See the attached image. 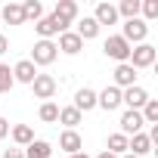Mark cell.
<instances>
[{
  "label": "cell",
  "instance_id": "cell-1",
  "mask_svg": "<svg viewBox=\"0 0 158 158\" xmlns=\"http://www.w3.org/2000/svg\"><path fill=\"white\" fill-rule=\"evenodd\" d=\"M130 50H133V47H130L121 34H112V37H106V44H102V53H106L109 59H115L118 65L130 59Z\"/></svg>",
  "mask_w": 158,
  "mask_h": 158
},
{
  "label": "cell",
  "instance_id": "cell-2",
  "mask_svg": "<svg viewBox=\"0 0 158 158\" xmlns=\"http://www.w3.org/2000/svg\"><path fill=\"white\" fill-rule=\"evenodd\" d=\"M155 59H158V50H155L152 44H136V47L130 50V59H127V62L139 71V68H152Z\"/></svg>",
  "mask_w": 158,
  "mask_h": 158
},
{
  "label": "cell",
  "instance_id": "cell-3",
  "mask_svg": "<svg viewBox=\"0 0 158 158\" xmlns=\"http://www.w3.org/2000/svg\"><path fill=\"white\" fill-rule=\"evenodd\" d=\"M121 37H124L130 47H136V44H146V37H149V25H146L143 19H130V22H124V31H121Z\"/></svg>",
  "mask_w": 158,
  "mask_h": 158
},
{
  "label": "cell",
  "instance_id": "cell-4",
  "mask_svg": "<svg viewBox=\"0 0 158 158\" xmlns=\"http://www.w3.org/2000/svg\"><path fill=\"white\" fill-rule=\"evenodd\" d=\"M56 56H59V50H56L53 40H37L34 50H31V62H34V68H37V65H53Z\"/></svg>",
  "mask_w": 158,
  "mask_h": 158
},
{
  "label": "cell",
  "instance_id": "cell-5",
  "mask_svg": "<svg viewBox=\"0 0 158 158\" xmlns=\"http://www.w3.org/2000/svg\"><path fill=\"white\" fill-rule=\"evenodd\" d=\"M56 87H59V84H56V77H53V74H37L34 81H31L34 96H37V99H44V102H50V99L56 96Z\"/></svg>",
  "mask_w": 158,
  "mask_h": 158
},
{
  "label": "cell",
  "instance_id": "cell-6",
  "mask_svg": "<svg viewBox=\"0 0 158 158\" xmlns=\"http://www.w3.org/2000/svg\"><path fill=\"white\" fill-rule=\"evenodd\" d=\"M53 19L68 31V25L77 19V3L74 0H56V10H53Z\"/></svg>",
  "mask_w": 158,
  "mask_h": 158
},
{
  "label": "cell",
  "instance_id": "cell-7",
  "mask_svg": "<svg viewBox=\"0 0 158 158\" xmlns=\"http://www.w3.org/2000/svg\"><path fill=\"white\" fill-rule=\"evenodd\" d=\"M121 102L127 106V109H133V112H139L146 102H149V93L136 84V87H127V90H121Z\"/></svg>",
  "mask_w": 158,
  "mask_h": 158
},
{
  "label": "cell",
  "instance_id": "cell-8",
  "mask_svg": "<svg viewBox=\"0 0 158 158\" xmlns=\"http://www.w3.org/2000/svg\"><path fill=\"white\" fill-rule=\"evenodd\" d=\"M118 124H121V130H118V133L133 136V133H143V124H146V121H143V115H139V112L127 109V112L121 115V121H118Z\"/></svg>",
  "mask_w": 158,
  "mask_h": 158
},
{
  "label": "cell",
  "instance_id": "cell-9",
  "mask_svg": "<svg viewBox=\"0 0 158 158\" xmlns=\"http://www.w3.org/2000/svg\"><path fill=\"white\" fill-rule=\"evenodd\" d=\"M34 77H37V68H34L31 59H19V62L13 65V81H16V84H28V87H31Z\"/></svg>",
  "mask_w": 158,
  "mask_h": 158
},
{
  "label": "cell",
  "instance_id": "cell-10",
  "mask_svg": "<svg viewBox=\"0 0 158 158\" xmlns=\"http://www.w3.org/2000/svg\"><path fill=\"white\" fill-rule=\"evenodd\" d=\"M115 87L118 90H127V87H136V68L130 62H121L115 68Z\"/></svg>",
  "mask_w": 158,
  "mask_h": 158
},
{
  "label": "cell",
  "instance_id": "cell-11",
  "mask_svg": "<svg viewBox=\"0 0 158 158\" xmlns=\"http://www.w3.org/2000/svg\"><path fill=\"white\" fill-rule=\"evenodd\" d=\"M59 149H62L65 155L84 152V139H81V133H77V130H62V133H59Z\"/></svg>",
  "mask_w": 158,
  "mask_h": 158
},
{
  "label": "cell",
  "instance_id": "cell-12",
  "mask_svg": "<svg viewBox=\"0 0 158 158\" xmlns=\"http://www.w3.org/2000/svg\"><path fill=\"white\" fill-rule=\"evenodd\" d=\"M56 50H62L65 56H77V53L84 50V40L77 37L74 31H62V34H59V44H56Z\"/></svg>",
  "mask_w": 158,
  "mask_h": 158
},
{
  "label": "cell",
  "instance_id": "cell-13",
  "mask_svg": "<svg viewBox=\"0 0 158 158\" xmlns=\"http://www.w3.org/2000/svg\"><path fill=\"white\" fill-rule=\"evenodd\" d=\"M96 106L99 109H106V112H115L118 106H121V90L112 84V87H106L102 93H96Z\"/></svg>",
  "mask_w": 158,
  "mask_h": 158
},
{
  "label": "cell",
  "instance_id": "cell-14",
  "mask_svg": "<svg viewBox=\"0 0 158 158\" xmlns=\"http://www.w3.org/2000/svg\"><path fill=\"white\" fill-rule=\"evenodd\" d=\"M93 19H96V25L102 28V25H115L118 22V10H115V3H96V10H93Z\"/></svg>",
  "mask_w": 158,
  "mask_h": 158
},
{
  "label": "cell",
  "instance_id": "cell-15",
  "mask_svg": "<svg viewBox=\"0 0 158 158\" xmlns=\"http://www.w3.org/2000/svg\"><path fill=\"white\" fill-rule=\"evenodd\" d=\"M34 31L40 34V40H50V37H56V34H62L65 28H62V25H59V22L53 19V16H44L40 22H34Z\"/></svg>",
  "mask_w": 158,
  "mask_h": 158
},
{
  "label": "cell",
  "instance_id": "cell-16",
  "mask_svg": "<svg viewBox=\"0 0 158 158\" xmlns=\"http://www.w3.org/2000/svg\"><path fill=\"white\" fill-rule=\"evenodd\" d=\"M77 112H90V109H96V90H90V87H81V90H77L74 93V102H71Z\"/></svg>",
  "mask_w": 158,
  "mask_h": 158
},
{
  "label": "cell",
  "instance_id": "cell-17",
  "mask_svg": "<svg viewBox=\"0 0 158 158\" xmlns=\"http://www.w3.org/2000/svg\"><path fill=\"white\" fill-rule=\"evenodd\" d=\"M0 19H3L6 25H22V22H25L22 3H6V6H0Z\"/></svg>",
  "mask_w": 158,
  "mask_h": 158
},
{
  "label": "cell",
  "instance_id": "cell-18",
  "mask_svg": "<svg viewBox=\"0 0 158 158\" xmlns=\"http://www.w3.org/2000/svg\"><path fill=\"white\" fill-rule=\"evenodd\" d=\"M10 136H13V143L22 146V149L34 143V130H31L28 124H16V127H10Z\"/></svg>",
  "mask_w": 158,
  "mask_h": 158
},
{
  "label": "cell",
  "instance_id": "cell-19",
  "mask_svg": "<svg viewBox=\"0 0 158 158\" xmlns=\"http://www.w3.org/2000/svg\"><path fill=\"white\" fill-rule=\"evenodd\" d=\"M81 40H93L96 34H99V25H96V19L93 16H84L81 22H77V31H74Z\"/></svg>",
  "mask_w": 158,
  "mask_h": 158
},
{
  "label": "cell",
  "instance_id": "cell-20",
  "mask_svg": "<svg viewBox=\"0 0 158 158\" xmlns=\"http://www.w3.org/2000/svg\"><path fill=\"white\" fill-rule=\"evenodd\" d=\"M22 152H25V158H50V155H53V146H50L47 139H34V143L25 146Z\"/></svg>",
  "mask_w": 158,
  "mask_h": 158
},
{
  "label": "cell",
  "instance_id": "cell-21",
  "mask_svg": "<svg viewBox=\"0 0 158 158\" xmlns=\"http://www.w3.org/2000/svg\"><path fill=\"white\" fill-rule=\"evenodd\" d=\"M81 112H77L74 106H65V109H59V124H65V130H74L77 124H81Z\"/></svg>",
  "mask_w": 158,
  "mask_h": 158
},
{
  "label": "cell",
  "instance_id": "cell-22",
  "mask_svg": "<svg viewBox=\"0 0 158 158\" xmlns=\"http://www.w3.org/2000/svg\"><path fill=\"white\" fill-rule=\"evenodd\" d=\"M115 10H118V19H121V16H124L127 22H130V19H139V0H121Z\"/></svg>",
  "mask_w": 158,
  "mask_h": 158
},
{
  "label": "cell",
  "instance_id": "cell-23",
  "mask_svg": "<svg viewBox=\"0 0 158 158\" xmlns=\"http://www.w3.org/2000/svg\"><path fill=\"white\" fill-rule=\"evenodd\" d=\"M22 13H25V22H40L44 19V6L37 0H25L22 3Z\"/></svg>",
  "mask_w": 158,
  "mask_h": 158
},
{
  "label": "cell",
  "instance_id": "cell-24",
  "mask_svg": "<svg viewBox=\"0 0 158 158\" xmlns=\"http://www.w3.org/2000/svg\"><path fill=\"white\" fill-rule=\"evenodd\" d=\"M106 146H109L106 152H112V155H118V158H121V155L127 152V136H124V133H112Z\"/></svg>",
  "mask_w": 158,
  "mask_h": 158
},
{
  "label": "cell",
  "instance_id": "cell-25",
  "mask_svg": "<svg viewBox=\"0 0 158 158\" xmlns=\"http://www.w3.org/2000/svg\"><path fill=\"white\" fill-rule=\"evenodd\" d=\"M139 115H143L146 124H158V99H149V102L139 109Z\"/></svg>",
  "mask_w": 158,
  "mask_h": 158
},
{
  "label": "cell",
  "instance_id": "cell-26",
  "mask_svg": "<svg viewBox=\"0 0 158 158\" xmlns=\"http://www.w3.org/2000/svg\"><path fill=\"white\" fill-rule=\"evenodd\" d=\"M37 115H40L44 124H53V121H59V106H56V102H44Z\"/></svg>",
  "mask_w": 158,
  "mask_h": 158
},
{
  "label": "cell",
  "instance_id": "cell-27",
  "mask_svg": "<svg viewBox=\"0 0 158 158\" xmlns=\"http://www.w3.org/2000/svg\"><path fill=\"white\" fill-rule=\"evenodd\" d=\"M139 13H143V22L158 19V0H139Z\"/></svg>",
  "mask_w": 158,
  "mask_h": 158
},
{
  "label": "cell",
  "instance_id": "cell-28",
  "mask_svg": "<svg viewBox=\"0 0 158 158\" xmlns=\"http://www.w3.org/2000/svg\"><path fill=\"white\" fill-rule=\"evenodd\" d=\"M13 84H16V81H13V68L0 62V93H10Z\"/></svg>",
  "mask_w": 158,
  "mask_h": 158
},
{
  "label": "cell",
  "instance_id": "cell-29",
  "mask_svg": "<svg viewBox=\"0 0 158 158\" xmlns=\"http://www.w3.org/2000/svg\"><path fill=\"white\" fill-rule=\"evenodd\" d=\"M0 158H25V152H22V149H3Z\"/></svg>",
  "mask_w": 158,
  "mask_h": 158
},
{
  "label": "cell",
  "instance_id": "cell-30",
  "mask_svg": "<svg viewBox=\"0 0 158 158\" xmlns=\"http://www.w3.org/2000/svg\"><path fill=\"white\" fill-rule=\"evenodd\" d=\"M3 136H10V121L0 115V139H3Z\"/></svg>",
  "mask_w": 158,
  "mask_h": 158
},
{
  "label": "cell",
  "instance_id": "cell-31",
  "mask_svg": "<svg viewBox=\"0 0 158 158\" xmlns=\"http://www.w3.org/2000/svg\"><path fill=\"white\" fill-rule=\"evenodd\" d=\"M6 50H10V40H6V34H0V56H3Z\"/></svg>",
  "mask_w": 158,
  "mask_h": 158
},
{
  "label": "cell",
  "instance_id": "cell-32",
  "mask_svg": "<svg viewBox=\"0 0 158 158\" xmlns=\"http://www.w3.org/2000/svg\"><path fill=\"white\" fill-rule=\"evenodd\" d=\"M68 158H90L87 152H74V155H68Z\"/></svg>",
  "mask_w": 158,
  "mask_h": 158
},
{
  "label": "cell",
  "instance_id": "cell-33",
  "mask_svg": "<svg viewBox=\"0 0 158 158\" xmlns=\"http://www.w3.org/2000/svg\"><path fill=\"white\" fill-rule=\"evenodd\" d=\"M96 158H118V155H112V152H99Z\"/></svg>",
  "mask_w": 158,
  "mask_h": 158
},
{
  "label": "cell",
  "instance_id": "cell-34",
  "mask_svg": "<svg viewBox=\"0 0 158 158\" xmlns=\"http://www.w3.org/2000/svg\"><path fill=\"white\" fill-rule=\"evenodd\" d=\"M121 158H136V155H130V152H124V155H121Z\"/></svg>",
  "mask_w": 158,
  "mask_h": 158
}]
</instances>
